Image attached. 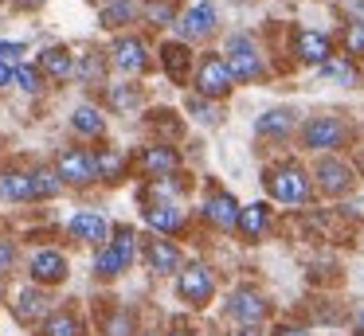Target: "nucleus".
Here are the masks:
<instances>
[{"mask_svg": "<svg viewBox=\"0 0 364 336\" xmlns=\"http://www.w3.org/2000/svg\"><path fill=\"white\" fill-rule=\"evenodd\" d=\"M134 239L137 234L129 231V227H118V231H114V239L95 254V273L98 278H118L122 270H129V262H134Z\"/></svg>", "mask_w": 364, "mask_h": 336, "instance_id": "obj_1", "label": "nucleus"}, {"mask_svg": "<svg viewBox=\"0 0 364 336\" xmlns=\"http://www.w3.org/2000/svg\"><path fill=\"white\" fill-rule=\"evenodd\" d=\"M231 86H235V75H231L228 59L208 55V59L200 63V70H196V94L200 98H228Z\"/></svg>", "mask_w": 364, "mask_h": 336, "instance_id": "obj_2", "label": "nucleus"}, {"mask_svg": "<svg viewBox=\"0 0 364 336\" xmlns=\"http://www.w3.org/2000/svg\"><path fill=\"white\" fill-rule=\"evenodd\" d=\"M267 188H270V195L282 200V203H306L309 200V180H306V172H301L298 164L274 168L267 176Z\"/></svg>", "mask_w": 364, "mask_h": 336, "instance_id": "obj_3", "label": "nucleus"}, {"mask_svg": "<svg viewBox=\"0 0 364 336\" xmlns=\"http://www.w3.org/2000/svg\"><path fill=\"white\" fill-rule=\"evenodd\" d=\"M176 289H181V297L188 305H208V301H212V293H215V278H212L208 266L192 262V266H184V270H181Z\"/></svg>", "mask_w": 364, "mask_h": 336, "instance_id": "obj_4", "label": "nucleus"}, {"mask_svg": "<svg viewBox=\"0 0 364 336\" xmlns=\"http://www.w3.org/2000/svg\"><path fill=\"white\" fill-rule=\"evenodd\" d=\"M228 67H231V75H235V78H259L262 75L259 47H255L247 36H231L228 39Z\"/></svg>", "mask_w": 364, "mask_h": 336, "instance_id": "obj_5", "label": "nucleus"}, {"mask_svg": "<svg viewBox=\"0 0 364 336\" xmlns=\"http://www.w3.org/2000/svg\"><path fill=\"white\" fill-rule=\"evenodd\" d=\"M55 172L63 176V184H75V188L90 184V180L98 176V172H95V153H82V148H67V153H59Z\"/></svg>", "mask_w": 364, "mask_h": 336, "instance_id": "obj_6", "label": "nucleus"}, {"mask_svg": "<svg viewBox=\"0 0 364 336\" xmlns=\"http://www.w3.org/2000/svg\"><path fill=\"white\" fill-rule=\"evenodd\" d=\"M301 137H306V148H337V145H345L348 129L337 117H314V121H306Z\"/></svg>", "mask_w": 364, "mask_h": 336, "instance_id": "obj_7", "label": "nucleus"}, {"mask_svg": "<svg viewBox=\"0 0 364 336\" xmlns=\"http://www.w3.org/2000/svg\"><path fill=\"white\" fill-rule=\"evenodd\" d=\"M71 234L79 242H90V246L102 250L106 242H110V219H106L102 211H79V215L71 219Z\"/></svg>", "mask_w": 364, "mask_h": 336, "instance_id": "obj_8", "label": "nucleus"}, {"mask_svg": "<svg viewBox=\"0 0 364 336\" xmlns=\"http://www.w3.org/2000/svg\"><path fill=\"white\" fill-rule=\"evenodd\" d=\"M63 278H67V254H59V250H36L32 254V281L59 286Z\"/></svg>", "mask_w": 364, "mask_h": 336, "instance_id": "obj_9", "label": "nucleus"}, {"mask_svg": "<svg viewBox=\"0 0 364 336\" xmlns=\"http://www.w3.org/2000/svg\"><path fill=\"white\" fill-rule=\"evenodd\" d=\"M114 63H118L126 75H141V70L149 67V51H145L141 39L122 36V39H114Z\"/></svg>", "mask_w": 364, "mask_h": 336, "instance_id": "obj_10", "label": "nucleus"}, {"mask_svg": "<svg viewBox=\"0 0 364 336\" xmlns=\"http://www.w3.org/2000/svg\"><path fill=\"white\" fill-rule=\"evenodd\" d=\"M228 313L239 320V325H259V320L267 317V301H262L255 289H239V293H231Z\"/></svg>", "mask_w": 364, "mask_h": 336, "instance_id": "obj_11", "label": "nucleus"}, {"mask_svg": "<svg viewBox=\"0 0 364 336\" xmlns=\"http://www.w3.org/2000/svg\"><path fill=\"white\" fill-rule=\"evenodd\" d=\"M239 203H235V195H228V192H215V195H208V203H204V215L212 219L220 231H231V227H239Z\"/></svg>", "mask_w": 364, "mask_h": 336, "instance_id": "obj_12", "label": "nucleus"}, {"mask_svg": "<svg viewBox=\"0 0 364 336\" xmlns=\"http://www.w3.org/2000/svg\"><path fill=\"white\" fill-rule=\"evenodd\" d=\"M215 31V8L208 4V0H200V4L188 8V16L181 20V36L184 39H204Z\"/></svg>", "mask_w": 364, "mask_h": 336, "instance_id": "obj_13", "label": "nucleus"}, {"mask_svg": "<svg viewBox=\"0 0 364 336\" xmlns=\"http://www.w3.org/2000/svg\"><path fill=\"white\" fill-rule=\"evenodd\" d=\"M145 258H149V266H153L157 273H181V270H184L181 250H176L168 239H149V246H145Z\"/></svg>", "mask_w": 364, "mask_h": 336, "instance_id": "obj_14", "label": "nucleus"}, {"mask_svg": "<svg viewBox=\"0 0 364 336\" xmlns=\"http://www.w3.org/2000/svg\"><path fill=\"white\" fill-rule=\"evenodd\" d=\"M0 200H9V203L40 200V195H36V180H32V172H0Z\"/></svg>", "mask_w": 364, "mask_h": 336, "instance_id": "obj_15", "label": "nucleus"}, {"mask_svg": "<svg viewBox=\"0 0 364 336\" xmlns=\"http://www.w3.org/2000/svg\"><path fill=\"white\" fill-rule=\"evenodd\" d=\"M145 223L157 234H176L184 227V211L173 207V203H157V207H145Z\"/></svg>", "mask_w": 364, "mask_h": 336, "instance_id": "obj_16", "label": "nucleus"}, {"mask_svg": "<svg viewBox=\"0 0 364 336\" xmlns=\"http://www.w3.org/2000/svg\"><path fill=\"white\" fill-rule=\"evenodd\" d=\"M141 164H145V172H149V176H173L176 164H181V156H176L168 145H149L141 153Z\"/></svg>", "mask_w": 364, "mask_h": 336, "instance_id": "obj_17", "label": "nucleus"}, {"mask_svg": "<svg viewBox=\"0 0 364 336\" xmlns=\"http://www.w3.org/2000/svg\"><path fill=\"white\" fill-rule=\"evenodd\" d=\"M317 184H321L329 195H341L348 184H353V172H348L341 161H321L317 164Z\"/></svg>", "mask_w": 364, "mask_h": 336, "instance_id": "obj_18", "label": "nucleus"}, {"mask_svg": "<svg viewBox=\"0 0 364 336\" xmlns=\"http://www.w3.org/2000/svg\"><path fill=\"white\" fill-rule=\"evenodd\" d=\"M40 75L55 78V82H63L67 75H75L71 51H67V47H48V51L40 55Z\"/></svg>", "mask_w": 364, "mask_h": 336, "instance_id": "obj_19", "label": "nucleus"}, {"mask_svg": "<svg viewBox=\"0 0 364 336\" xmlns=\"http://www.w3.org/2000/svg\"><path fill=\"white\" fill-rule=\"evenodd\" d=\"M12 313H16V320H36V317H43V313H48V297L40 293V289H20L16 293V305H12Z\"/></svg>", "mask_w": 364, "mask_h": 336, "instance_id": "obj_20", "label": "nucleus"}, {"mask_svg": "<svg viewBox=\"0 0 364 336\" xmlns=\"http://www.w3.org/2000/svg\"><path fill=\"white\" fill-rule=\"evenodd\" d=\"M267 227H270L267 203H251V207L239 211V231H243L247 239H262V234H267Z\"/></svg>", "mask_w": 364, "mask_h": 336, "instance_id": "obj_21", "label": "nucleus"}, {"mask_svg": "<svg viewBox=\"0 0 364 336\" xmlns=\"http://www.w3.org/2000/svg\"><path fill=\"white\" fill-rule=\"evenodd\" d=\"M298 55L306 63H329V39L321 36V31H301L298 36Z\"/></svg>", "mask_w": 364, "mask_h": 336, "instance_id": "obj_22", "label": "nucleus"}, {"mask_svg": "<svg viewBox=\"0 0 364 336\" xmlns=\"http://www.w3.org/2000/svg\"><path fill=\"white\" fill-rule=\"evenodd\" d=\"M161 63H165V70L168 75L176 78V82H181L184 75H188V63H192V51L184 43H165L161 47Z\"/></svg>", "mask_w": 364, "mask_h": 336, "instance_id": "obj_23", "label": "nucleus"}, {"mask_svg": "<svg viewBox=\"0 0 364 336\" xmlns=\"http://www.w3.org/2000/svg\"><path fill=\"white\" fill-rule=\"evenodd\" d=\"M255 129L262 133V137H282V133L294 129V109H270V114L259 117V125Z\"/></svg>", "mask_w": 364, "mask_h": 336, "instance_id": "obj_24", "label": "nucleus"}, {"mask_svg": "<svg viewBox=\"0 0 364 336\" xmlns=\"http://www.w3.org/2000/svg\"><path fill=\"white\" fill-rule=\"evenodd\" d=\"M71 125H75L79 133H87V137H102V133H106V117L98 114L95 106H79V109L71 114Z\"/></svg>", "mask_w": 364, "mask_h": 336, "instance_id": "obj_25", "label": "nucleus"}, {"mask_svg": "<svg viewBox=\"0 0 364 336\" xmlns=\"http://www.w3.org/2000/svg\"><path fill=\"white\" fill-rule=\"evenodd\" d=\"M95 172L102 180H118L122 172H126V156L114 153V148H98V153H95Z\"/></svg>", "mask_w": 364, "mask_h": 336, "instance_id": "obj_26", "label": "nucleus"}, {"mask_svg": "<svg viewBox=\"0 0 364 336\" xmlns=\"http://www.w3.org/2000/svg\"><path fill=\"white\" fill-rule=\"evenodd\" d=\"M43 336H82V325L75 313H51L43 320Z\"/></svg>", "mask_w": 364, "mask_h": 336, "instance_id": "obj_27", "label": "nucleus"}, {"mask_svg": "<svg viewBox=\"0 0 364 336\" xmlns=\"http://www.w3.org/2000/svg\"><path fill=\"white\" fill-rule=\"evenodd\" d=\"M32 180H36V195H40V200H51V195L63 192V176H59L55 168H36Z\"/></svg>", "mask_w": 364, "mask_h": 336, "instance_id": "obj_28", "label": "nucleus"}, {"mask_svg": "<svg viewBox=\"0 0 364 336\" xmlns=\"http://www.w3.org/2000/svg\"><path fill=\"white\" fill-rule=\"evenodd\" d=\"M129 12H134L129 0H110V4L102 8V28H118V23H126Z\"/></svg>", "mask_w": 364, "mask_h": 336, "instance_id": "obj_29", "label": "nucleus"}, {"mask_svg": "<svg viewBox=\"0 0 364 336\" xmlns=\"http://www.w3.org/2000/svg\"><path fill=\"white\" fill-rule=\"evenodd\" d=\"M110 102H114L118 109H137V106H141V90H137L134 82L114 86V90H110Z\"/></svg>", "mask_w": 364, "mask_h": 336, "instance_id": "obj_30", "label": "nucleus"}, {"mask_svg": "<svg viewBox=\"0 0 364 336\" xmlns=\"http://www.w3.org/2000/svg\"><path fill=\"white\" fill-rule=\"evenodd\" d=\"M102 70H106V67H102V55L90 51L87 59L75 67V78H79V82H95V78H102Z\"/></svg>", "mask_w": 364, "mask_h": 336, "instance_id": "obj_31", "label": "nucleus"}, {"mask_svg": "<svg viewBox=\"0 0 364 336\" xmlns=\"http://www.w3.org/2000/svg\"><path fill=\"white\" fill-rule=\"evenodd\" d=\"M145 16H149V23H173L176 4L173 0H149V4H145Z\"/></svg>", "mask_w": 364, "mask_h": 336, "instance_id": "obj_32", "label": "nucleus"}, {"mask_svg": "<svg viewBox=\"0 0 364 336\" xmlns=\"http://www.w3.org/2000/svg\"><path fill=\"white\" fill-rule=\"evenodd\" d=\"M106 336H134V317H129L126 309H118L106 320Z\"/></svg>", "mask_w": 364, "mask_h": 336, "instance_id": "obj_33", "label": "nucleus"}, {"mask_svg": "<svg viewBox=\"0 0 364 336\" xmlns=\"http://www.w3.org/2000/svg\"><path fill=\"white\" fill-rule=\"evenodd\" d=\"M345 47L353 55H364V20H353L348 23V31H345Z\"/></svg>", "mask_w": 364, "mask_h": 336, "instance_id": "obj_34", "label": "nucleus"}, {"mask_svg": "<svg viewBox=\"0 0 364 336\" xmlns=\"http://www.w3.org/2000/svg\"><path fill=\"white\" fill-rule=\"evenodd\" d=\"M16 82H20V90H24V94H40V70H36V67H20L16 70Z\"/></svg>", "mask_w": 364, "mask_h": 336, "instance_id": "obj_35", "label": "nucleus"}, {"mask_svg": "<svg viewBox=\"0 0 364 336\" xmlns=\"http://www.w3.org/2000/svg\"><path fill=\"white\" fill-rule=\"evenodd\" d=\"M321 75H329V78H341V82H356V70L348 67V63H337V59H329L321 67Z\"/></svg>", "mask_w": 364, "mask_h": 336, "instance_id": "obj_36", "label": "nucleus"}, {"mask_svg": "<svg viewBox=\"0 0 364 336\" xmlns=\"http://www.w3.org/2000/svg\"><path fill=\"white\" fill-rule=\"evenodd\" d=\"M188 109H192V114H196L204 125H215V109L208 106V102L200 98V94H192V98H188Z\"/></svg>", "mask_w": 364, "mask_h": 336, "instance_id": "obj_37", "label": "nucleus"}, {"mask_svg": "<svg viewBox=\"0 0 364 336\" xmlns=\"http://www.w3.org/2000/svg\"><path fill=\"white\" fill-rule=\"evenodd\" d=\"M24 51H28V47L16 43V39H0V63H16Z\"/></svg>", "mask_w": 364, "mask_h": 336, "instance_id": "obj_38", "label": "nucleus"}, {"mask_svg": "<svg viewBox=\"0 0 364 336\" xmlns=\"http://www.w3.org/2000/svg\"><path fill=\"white\" fill-rule=\"evenodd\" d=\"M16 266V246L12 242H0V273H9Z\"/></svg>", "mask_w": 364, "mask_h": 336, "instance_id": "obj_39", "label": "nucleus"}, {"mask_svg": "<svg viewBox=\"0 0 364 336\" xmlns=\"http://www.w3.org/2000/svg\"><path fill=\"white\" fill-rule=\"evenodd\" d=\"M16 82V70L9 67V63H0V90H4V86H12Z\"/></svg>", "mask_w": 364, "mask_h": 336, "instance_id": "obj_40", "label": "nucleus"}, {"mask_svg": "<svg viewBox=\"0 0 364 336\" xmlns=\"http://www.w3.org/2000/svg\"><path fill=\"white\" fill-rule=\"evenodd\" d=\"M278 336H314V332H306V328H282Z\"/></svg>", "mask_w": 364, "mask_h": 336, "instance_id": "obj_41", "label": "nucleus"}, {"mask_svg": "<svg viewBox=\"0 0 364 336\" xmlns=\"http://www.w3.org/2000/svg\"><path fill=\"white\" fill-rule=\"evenodd\" d=\"M20 8H40V4H48V0H16Z\"/></svg>", "mask_w": 364, "mask_h": 336, "instance_id": "obj_42", "label": "nucleus"}, {"mask_svg": "<svg viewBox=\"0 0 364 336\" xmlns=\"http://www.w3.org/2000/svg\"><path fill=\"white\" fill-rule=\"evenodd\" d=\"M356 332L364 336V305H360V313H356Z\"/></svg>", "mask_w": 364, "mask_h": 336, "instance_id": "obj_43", "label": "nucleus"}, {"mask_svg": "<svg viewBox=\"0 0 364 336\" xmlns=\"http://www.w3.org/2000/svg\"><path fill=\"white\" fill-rule=\"evenodd\" d=\"M235 4H247V0H235Z\"/></svg>", "mask_w": 364, "mask_h": 336, "instance_id": "obj_44", "label": "nucleus"}, {"mask_svg": "<svg viewBox=\"0 0 364 336\" xmlns=\"http://www.w3.org/2000/svg\"><path fill=\"white\" fill-rule=\"evenodd\" d=\"M149 336H157V332H149Z\"/></svg>", "mask_w": 364, "mask_h": 336, "instance_id": "obj_45", "label": "nucleus"}]
</instances>
